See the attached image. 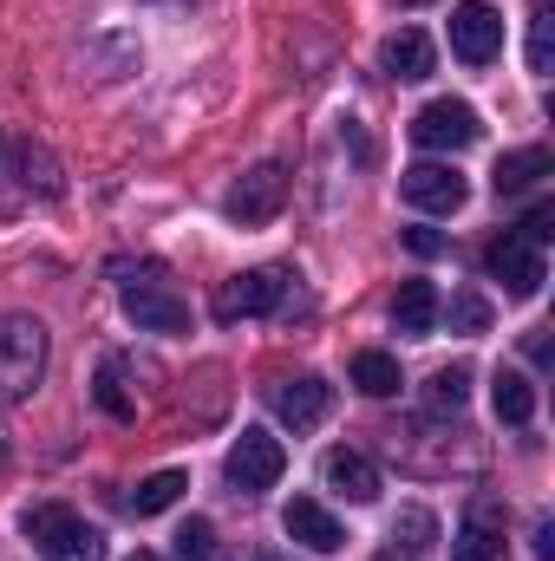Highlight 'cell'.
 <instances>
[{
	"mask_svg": "<svg viewBox=\"0 0 555 561\" xmlns=\"http://www.w3.org/2000/svg\"><path fill=\"white\" fill-rule=\"evenodd\" d=\"M20 529L39 542L46 561H105V536H99L86 516H72L66 503H33V510L20 516Z\"/></svg>",
	"mask_w": 555,
	"mask_h": 561,
	"instance_id": "6da1fadb",
	"label": "cell"
},
{
	"mask_svg": "<svg viewBox=\"0 0 555 561\" xmlns=\"http://www.w3.org/2000/svg\"><path fill=\"white\" fill-rule=\"evenodd\" d=\"M393 327L412 333V340H424V333L438 327V287H431V280H406V287L393 294Z\"/></svg>",
	"mask_w": 555,
	"mask_h": 561,
	"instance_id": "2e32d148",
	"label": "cell"
},
{
	"mask_svg": "<svg viewBox=\"0 0 555 561\" xmlns=\"http://www.w3.org/2000/svg\"><path fill=\"white\" fill-rule=\"evenodd\" d=\"M490 405H497V419L503 424H530L536 419V386H530L523 373L497 366V379H490Z\"/></svg>",
	"mask_w": 555,
	"mask_h": 561,
	"instance_id": "e0dca14e",
	"label": "cell"
},
{
	"mask_svg": "<svg viewBox=\"0 0 555 561\" xmlns=\"http://www.w3.org/2000/svg\"><path fill=\"white\" fill-rule=\"evenodd\" d=\"M99 405H105V412H112V419H132V399H125V392H118V373H112V366H105V373H99Z\"/></svg>",
	"mask_w": 555,
	"mask_h": 561,
	"instance_id": "484cf974",
	"label": "cell"
},
{
	"mask_svg": "<svg viewBox=\"0 0 555 561\" xmlns=\"http://www.w3.org/2000/svg\"><path fill=\"white\" fill-rule=\"evenodd\" d=\"M281 529H287V542H301V549H314V556L347 549V529H340V523H333V510H327V503H314V496H294V503L281 510Z\"/></svg>",
	"mask_w": 555,
	"mask_h": 561,
	"instance_id": "7c38bea8",
	"label": "cell"
},
{
	"mask_svg": "<svg viewBox=\"0 0 555 561\" xmlns=\"http://www.w3.org/2000/svg\"><path fill=\"white\" fill-rule=\"evenodd\" d=\"M399 196L424 209V216H457L464 209V196H471V183L451 170V163H412L406 176H399Z\"/></svg>",
	"mask_w": 555,
	"mask_h": 561,
	"instance_id": "9c48e42d",
	"label": "cell"
},
{
	"mask_svg": "<svg viewBox=\"0 0 555 561\" xmlns=\"http://www.w3.org/2000/svg\"><path fill=\"white\" fill-rule=\"evenodd\" d=\"M451 561H503V503L477 496L451 536Z\"/></svg>",
	"mask_w": 555,
	"mask_h": 561,
	"instance_id": "8fae6325",
	"label": "cell"
},
{
	"mask_svg": "<svg viewBox=\"0 0 555 561\" xmlns=\"http://www.w3.org/2000/svg\"><path fill=\"white\" fill-rule=\"evenodd\" d=\"M125 561H157V556H150V549H138V556H125Z\"/></svg>",
	"mask_w": 555,
	"mask_h": 561,
	"instance_id": "f546056e",
	"label": "cell"
},
{
	"mask_svg": "<svg viewBox=\"0 0 555 561\" xmlns=\"http://www.w3.org/2000/svg\"><path fill=\"white\" fill-rule=\"evenodd\" d=\"M406 249H412V255H444L451 242H444L438 229H406Z\"/></svg>",
	"mask_w": 555,
	"mask_h": 561,
	"instance_id": "83f0119b",
	"label": "cell"
},
{
	"mask_svg": "<svg viewBox=\"0 0 555 561\" xmlns=\"http://www.w3.org/2000/svg\"><path fill=\"white\" fill-rule=\"evenodd\" d=\"M393 536H406V549H412V556H424V549H431V536H438V523H431L424 510H406V516L393 523Z\"/></svg>",
	"mask_w": 555,
	"mask_h": 561,
	"instance_id": "603a6c76",
	"label": "cell"
},
{
	"mask_svg": "<svg viewBox=\"0 0 555 561\" xmlns=\"http://www.w3.org/2000/svg\"><path fill=\"white\" fill-rule=\"evenodd\" d=\"M471 399V366H444V373H431V386H424V405L431 412H457Z\"/></svg>",
	"mask_w": 555,
	"mask_h": 561,
	"instance_id": "44dd1931",
	"label": "cell"
},
{
	"mask_svg": "<svg viewBox=\"0 0 555 561\" xmlns=\"http://www.w3.org/2000/svg\"><path fill=\"white\" fill-rule=\"evenodd\" d=\"M281 287H287V275H281V268H249V275L223 280V287H216V320H223V327H236V320L275 313Z\"/></svg>",
	"mask_w": 555,
	"mask_h": 561,
	"instance_id": "ba28073f",
	"label": "cell"
},
{
	"mask_svg": "<svg viewBox=\"0 0 555 561\" xmlns=\"http://www.w3.org/2000/svg\"><path fill=\"white\" fill-rule=\"evenodd\" d=\"M406 7H424V0H406Z\"/></svg>",
	"mask_w": 555,
	"mask_h": 561,
	"instance_id": "4dcf8cb0",
	"label": "cell"
},
{
	"mask_svg": "<svg viewBox=\"0 0 555 561\" xmlns=\"http://www.w3.org/2000/svg\"><path fill=\"white\" fill-rule=\"evenodd\" d=\"M46 379V327L33 313L0 320V399H26Z\"/></svg>",
	"mask_w": 555,
	"mask_h": 561,
	"instance_id": "3957f363",
	"label": "cell"
},
{
	"mask_svg": "<svg viewBox=\"0 0 555 561\" xmlns=\"http://www.w3.org/2000/svg\"><path fill=\"white\" fill-rule=\"evenodd\" d=\"M550 176V150H510L503 163H497V196H523V190H536Z\"/></svg>",
	"mask_w": 555,
	"mask_h": 561,
	"instance_id": "ac0fdd59",
	"label": "cell"
},
{
	"mask_svg": "<svg viewBox=\"0 0 555 561\" xmlns=\"http://www.w3.org/2000/svg\"><path fill=\"white\" fill-rule=\"evenodd\" d=\"M451 320H457L464 333H484V327H490V307H484L477 294H457V300H451Z\"/></svg>",
	"mask_w": 555,
	"mask_h": 561,
	"instance_id": "cb8c5ba5",
	"label": "cell"
},
{
	"mask_svg": "<svg viewBox=\"0 0 555 561\" xmlns=\"http://www.w3.org/2000/svg\"><path fill=\"white\" fill-rule=\"evenodd\" d=\"M118 300L125 313L138 320V333H190V300L177 294V280L163 268H138V275L118 280Z\"/></svg>",
	"mask_w": 555,
	"mask_h": 561,
	"instance_id": "7a4b0ae2",
	"label": "cell"
},
{
	"mask_svg": "<svg viewBox=\"0 0 555 561\" xmlns=\"http://www.w3.org/2000/svg\"><path fill=\"white\" fill-rule=\"evenodd\" d=\"M262 561H275V556H262Z\"/></svg>",
	"mask_w": 555,
	"mask_h": 561,
	"instance_id": "d6a6232c",
	"label": "cell"
},
{
	"mask_svg": "<svg viewBox=\"0 0 555 561\" xmlns=\"http://www.w3.org/2000/svg\"><path fill=\"white\" fill-rule=\"evenodd\" d=\"M353 386L366 399H393L399 392V359L393 353H353Z\"/></svg>",
	"mask_w": 555,
	"mask_h": 561,
	"instance_id": "ffe728a7",
	"label": "cell"
},
{
	"mask_svg": "<svg viewBox=\"0 0 555 561\" xmlns=\"http://www.w3.org/2000/svg\"><path fill=\"white\" fill-rule=\"evenodd\" d=\"M183 490H190V477H183V470H157V477H144L138 490H132V516H163Z\"/></svg>",
	"mask_w": 555,
	"mask_h": 561,
	"instance_id": "d6986e66",
	"label": "cell"
},
{
	"mask_svg": "<svg viewBox=\"0 0 555 561\" xmlns=\"http://www.w3.org/2000/svg\"><path fill=\"white\" fill-rule=\"evenodd\" d=\"M517 236H523V242H530V249H543V242H550V236H555V209H550V203H543V209H530V216H523V229H517Z\"/></svg>",
	"mask_w": 555,
	"mask_h": 561,
	"instance_id": "d4e9b609",
	"label": "cell"
},
{
	"mask_svg": "<svg viewBox=\"0 0 555 561\" xmlns=\"http://www.w3.org/2000/svg\"><path fill=\"white\" fill-rule=\"evenodd\" d=\"M281 470H287V450H281L275 431H262V424H249V431L229 444V463H223V477H229L236 496H262V490H275Z\"/></svg>",
	"mask_w": 555,
	"mask_h": 561,
	"instance_id": "277c9868",
	"label": "cell"
},
{
	"mask_svg": "<svg viewBox=\"0 0 555 561\" xmlns=\"http://www.w3.org/2000/svg\"><path fill=\"white\" fill-rule=\"evenodd\" d=\"M380 66L393 72V79H431V66H438V53H431V39L418 33V26H399L386 46H380Z\"/></svg>",
	"mask_w": 555,
	"mask_h": 561,
	"instance_id": "9a60e30c",
	"label": "cell"
},
{
	"mask_svg": "<svg viewBox=\"0 0 555 561\" xmlns=\"http://www.w3.org/2000/svg\"><path fill=\"white\" fill-rule=\"evenodd\" d=\"M484 268L503 280L517 300H530V294H543V280H550V268H543V249H530L523 236H497L490 249H484Z\"/></svg>",
	"mask_w": 555,
	"mask_h": 561,
	"instance_id": "30bf717a",
	"label": "cell"
},
{
	"mask_svg": "<svg viewBox=\"0 0 555 561\" xmlns=\"http://www.w3.org/2000/svg\"><path fill=\"white\" fill-rule=\"evenodd\" d=\"M530 72H550V13H536V33H530Z\"/></svg>",
	"mask_w": 555,
	"mask_h": 561,
	"instance_id": "4316f807",
	"label": "cell"
},
{
	"mask_svg": "<svg viewBox=\"0 0 555 561\" xmlns=\"http://www.w3.org/2000/svg\"><path fill=\"white\" fill-rule=\"evenodd\" d=\"M320 477H327V490H333V496H347V503H373V496L386 490V483H380V470H373V457H360V450H327Z\"/></svg>",
	"mask_w": 555,
	"mask_h": 561,
	"instance_id": "5bb4252c",
	"label": "cell"
},
{
	"mask_svg": "<svg viewBox=\"0 0 555 561\" xmlns=\"http://www.w3.org/2000/svg\"><path fill=\"white\" fill-rule=\"evenodd\" d=\"M281 203H287V170H281V163H256L249 176L229 183L223 216H229L236 229H269V222L281 216Z\"/></svg>",
	"mask_w": 555,
	"mask_h": 561,
	"instance_id": "5b68a950",
	"label": "cell"
},
{
	"mask_svg": "<svg viewBox=\"0 0 555 561\" xmlns=\"http://www.w3.org/2000/svg\"><path fill=\"white\" fill-rule=\"evenodd\" d=\"M451 53H457L464 66H490V59L503 53V13H497L490 0L451 7Z\"/></svg>",
	"mask_w": 555,
	"mask_h": 561,
	"instance_id": "8992f818",
	"label": "cell"
},
{
	"mask_svg": "<svg viewBox=\"0 0 555 561\" xmlns=\"http://www.w3.org/2000/svg\"><path fill=\"white\" fill-rule=\"evenodd\" d=\"M0 457H7V450H0Z\"/></svg>",
	"mask_w": 555,
	"mask_h": 561,
	"instance_id": "836d02e7",
	"label": "cell"
},
{
	"mask_svg": "<svg viewBox=\"0 0 555 561\" xmlns=\"http://www.w3.org/2000/svg\"><path fill=\"white\" fill-rule=\"evenodd\" d=\"M536 556H543V561H555V529H550V523L536 529Z\"/></svg>",
	"mask_w": 555,
	"mask_h": 561,
	"instance_id": "f1b7e54d",
	"label": "cell"
},
{
	"mask_svg": "<svg viewBox=\"0 0 555 561\" xmlns=\"http://www.w3.org/2000/svg\"><path fill=\"white\" fill-rule=\"evenodd\" d=\"M177 561H216V523L190 516V523L177 529Z\"/></svg>",
	"mask_w": 555,
	"mask_h": 561,
	"instance_id": "7402d4cb",
	"label": "cell"
},
{
	"mask_svg": "<svg viewBox=\"0 0 555 561\" xmlns=\"http://www.w3.org/2000/svg\"><path fill=\"white\" fill-rule=\"evenodd\" d=\"M477 138H484V125H477V112H471L464 99H431L412 118L418 150H471Z\"/></svg>",
	"mask_w": 555,
	"mask_h": 561,
	"instance_id": "52a82bcc",
	"label": "cell"
},
{
	"mask_svg": "<svg viewBox=\"0 0 555 561\" xmlns=\"http://www.w3.org/2000/svg\"><path fill=\"white\" fill-rule=\"evenodd\" d=\"M327 405H333L327 379H287V386H275V419L287 431H314V424L327 419Z\"/></svg>",
	"mask_w": 555,
	"mask_h": 561,
	"instance_id": "4fadbf2b",
	"label": "cell"
},
{
	"mask_svg": "<svg viewBox=\"0 0 555 561\" xmlns=\"http://www.w3.org/2000/svg\"><path fill=\"white\" fill-rule=\"evenodd\" d=\"M380 561H399V556H380Z\"/></svg>",
	"mask_w": 555,
	"mask_h": 561,
	"instance_id": "1f68e13d",
	"label": "cell"
}]
</instances>
